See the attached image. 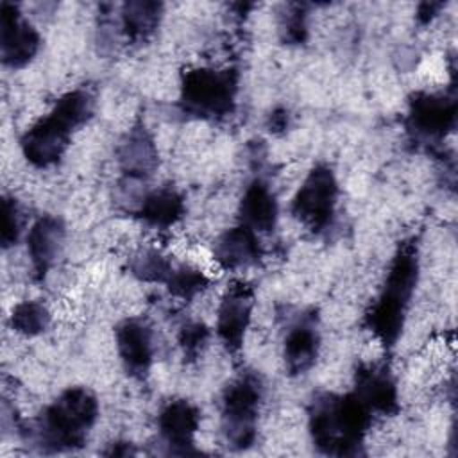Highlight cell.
Listing matches in <instances>:
<instances>
[{"mask_svg": "<svg viewBox=\"0 0 458 458\" xmlns=\"http://www.w3.org/2000/svg\"><path fill=\"white\" fill-rule=\"evenodd\" d=\"M116 347L125 370L143 376L152 363V331L141 318H127L116 327Z\"/></svg>", "mask_w": 458, "mask_h": 458, "instance_id": "12", "label": "cell"}, {"mask_svg": "<svg viewBox=\"0 0 458 458\" xmlns=\"http://www.w3.org/2000/svg\"><path fill=\"white\" fill-rule=\"evenodd\" d=\"M208 340V327L200 322H193V324H186L181 331L179 342L184 349V354L188 356H197L200 347L206 344Z\"/></svg>", "mask_w": 458, "mask_h": 458, "instance_id": "26", "label": "cell"}, {"mask_svg": "<svg viewBox=\"0 0 458 458\" xmlns=\"http://www.w3.org/2000/svg\"><path fill=\"white\" fill-rule=\"evenodd\" d=\"M206 277L200 270L191 268V267H179L174 268L172 276L168 277L166 284L168 290L181 299H191L193 295H197L204 286H206Z\"/></svg>", "mask_w": 458, "mask_h": 458, "instance_id": "23", "label": "cell"}, {"mask_svg": "<svg viewBox=\"0 0 458 458\" xmlns=\"http://www.w3.org/2000/svg\"><path fill=\"white\" fill-rule=\"evenodd\" d=\"M456 116V102L445 95L419 93L413 97L408 113V125L419 136L438 138L453 125Z\"/></svg>", "mask_w": 458, "mask_h": 458, "instance_id": "11", "label": "cell"}, {"mask_svg": "<svg viewBox=\"0 0 458 458\" xmlns=\"http://www.w3.org/2000/svg\"><path fill=\"white\" fill-rule=\"evenodd\" d=\"M91 111L93 98L88 91L73 89L63 95L52 111L21 136L25 159L38 168L57 163L68 148L72 134L88 122Z\"/></svg>", "mask_w": 458, "mask_h": 458, "instance_id": "3", "label": "cell"}, {"mask_svg": "<svg viewBox=\"0 0 458 458\" xmlns=\"http://www.w3.org/2000/svg\"><path fill=\"white\" fill-rule=\"evenodd\" d=\"M283 38L288 43H302L306 38V14L301 5H293L284 16Z\"/></svg>", "mask_w": 458, "mask_h": 458, "instance_id": "25", "label": "cell"}, {"mask_svg": "<svg viewBox=\"0 0 458 458\" xmlns=\"http://www.w3.org/2000/svg\"><path fill=\"white\" fill-rule=\"evenodd\" d=\"M215 259L222 268L236 270L249 265H254L261 258V247L258 233L240 224L225 231L215 243L213 249Z\"/></svg>", "mask_w": 458, "mask_h": 458, "instance_id": "15", "label": "cell"}, {"mask_svg": "<svg viewBox=\"0 0 458 458\" xmlns=\"http://www.w3.org/2000/svg\"><path fill=\"white\" fill-rule=\"evenodd\" d=\"M252 306V290L243 283L233 284L220 302L216 317V333L231 352L240 351L243 344V335L250 322Z\"/></svg>", "mask_w": 458, "mask_h": 458, "instance_id": "9", "label": "cell"}, {"mask_svg": "<svg viewBox=\"0 0 458 458\" xmlns=\"http://www.w3.org/2000/svg\"><path fill=\"white\" fill-rule=\"evenodd\" d=\"M161 16V4L156 2H129L123 7L122 25L129 39L140 41L150 36Z\"/></svg>", "mask_w": 458, "mask_h": 458, "instance_id": "20", "label": "cell"}, {"mask_svg": "<svg viewBox=\"0 0 458 458\" xmlns=\"http://www.w3.org/2000/svg\"><path fill=\"white\" fill-rule=\"evenodd\" d=\"M261 395V381L250 372L240 376L225 388L222 397V433L233 449L252 445Z\"/></svg>", "mask_w": 458, "mask_h": 458, "instance_id": "6", "label": "cell"}, {"mask_svg": "<svg viewBox=\"0 0 458 458\" xmlns=\"http://www.w3.org/2000/svg\"><path fill=\"white\" fill-rule=\"evenodd\" d=\"M286 123H288L286 111L279 109V111H274V114H270V131H281L286 127Z\"/></svg>", "mask_w": 458, "mask_h": 458, "instance_id": "27", "label": "cell"}, {"mask_svg": "<svg viewBox=\"0 0 458 458\" xmlns=\"http://www.w3.org/2000/svg\"><path fill=\"white\" fill-rule=\"evenodd\" d=\"M97 415L98 403L88 388H68L29 428V438L43 453L77 449L86 442Z\"/></svg>", "mask_w": 458, "mask_h": 458, "instance_id": "2", "label": "cell"}, {"mask_svg": "<svg viewBox=\"0 0 458 458\" xmlns=\"http://www.w3.org/2000/svg\"><path fill=\"white\" fill-rule=\"evenodd\" d=\"M238 75L234 70L195 68L186 72L181 86V106L200 118H222L234 107Z\"/></svg>", "mask_w": 458, "mask_h": 458, "instance_id": "5", "label": "cell"}, {"mask_svg": "<svg viewBox=\"0 0 458 458\" xmlns=\"http://www.w3.org/2000/svg\"><path fill=\"white\" fill-rule=\"evenodd\" d=\"M120 166L129 177H145L157 166V150L145 127H134L120 147Z\"/></svg>", "mask_w": 458, "mask_h": 458, "instance_id": "18", "label": "cell"}, {"mask_svg": "<svg viewBox=\"0 0 458 458\" xmlns=\"http://www.w3.org/2000/svg\"><path fill=\"white\" fill-rule=\"evenodd\" d=\"M354 394L361 403L377 413H392L397 410V388L385 367L365 365L356 372Z\"/></svg>", "mask_w": 458, "mask_h": 458, "instance_id": "14", "label": "cell"}, {"mask_svg": "<svg viewBox=\"0 0 458 458\" xmlns=\"http://www.w3.org/2000/svg\"><path fill=\"white\" fill-rule=\"evenodd\" d=\"M131 270L141 281L152 283H166L174 272L172 263L156 250H145L143 254L136 256L131 263Z\"/></svg>", "mask_w": 458, "mask_h": 458, "instance_id": "22", "label": "cell"}, {"mask_svg": "<svg viewBox=\"0 0 458 458\" xmlns=\"http://www.w3.org/2000/svg\"><path fill=\"white\" fill-rule=\"evenodd\" d=\"M64 242V225L55 216H41L27 234V254L32 263V270L38 277H43L54 265Z\"/></svg>", "mask_w": 458, "mask_h": 458, "instance_id": "13", "label": "cell"}, {"mask_svg": "<svg viewBox=\"0 0 458 458\" xmlns=\"http://www.w3.org/2000/svg\"><path fill=\"white\" fill-rule=\"evenodd\" d=\"M338 182L329 166H315L301 184L292 202L293 216L311 231L326 229L335 215Z\"/></svg>", "mask_w": 458, "mask_h": 458, "instance_id": "7", "label": "cell"}, {"mask_svg": "<svg viewBox=\"0 0 458 458\" xmlns=\"http://www.w3.org/2000/svg\"><path fill=\"white\" fill-rule=\"evenodd\" d=\"M372 411L352 392L345 395L322 394L310 406V435L324 454H358Z\"/></svg>", "mask_w": 458, "mask_h": 458, "instance_id": "1", "label": "cell"}, {"mask_svg": "<svg viewBox=\"0 0 458 458\" xmlns=\"http://www.w3.org/2000/svg\"><path fill=\"white\" fill-rule=\"evenodd\" d=\"M50 313L36 301H23L13 308L11 326L16 333L25 336H36L48 327Z\"/></svg>", "mask_w": 458, "mask_h": 458, "instance_id": "21", "label": "cell"}, {"mask_svg": "<svg viewBox=\"0 0 458 458\" xmlns=\"http://www.w3.org/2000/svg\"><path fill=\"white\" fill-rule=\"evenodd\" d=\"M184 213L182 197L172 188H159L143 197L138 215L140 218L152 227L166 229L181 220Z\"/></svg>", "mask_w": 458, "mask_h": 458, "instance_id": "19", "label": "cell"}, {"mask_svg": "<svg viewBox=\"0 0 458 458\" xmlns=\"http://www.w3.org/2000/svg\"><path fill=\"white\" fill-rule=\"evenodd\" d=\"M240 220L254 233H268L277 220V202L267 182L252 181L240 202Z\"/></svg>", "mask_w": 458, "mask_h": 458, "instance_id": "17", "label": "cell"}, {"mask_svg": "<svg viewBox=\"0 0 458 458\" xmlns=\"http://www.w3.org/2000/svg\"><path fill=\"white\" fill-rule=\"evenodd\" d=\"M417 272L419 265L413 245H403L390 265L383 292L367 315L370 331L386 347L395 344L403 329L406 308L415 290Z\"/></svg>", "mask_w": 458, "mask_h": 458, "instance_id": "4", "label": "cell"}, {"mask_svg": "<svg viewBox=\"0 0 458 458\" xmlns=\"http://www.w3.org/2000/svg\"><path fill=\"white\" fill-rule=\"evenodd\" d=\"M318 331L313 315H302L284 338V363L290 374L306 372L318 354Z\"/></svg>", "mask_w": 458, "mask_h": 458, "instance_id": "16", "label": "cell"}, {"mask_svg": "<svg viewBox=\"0 0 458 458\" xmlns=\"http://www.w3.org/2000/svg\"><path fill=\"white\" fill-rule=\"evenodd\" d=\"M39 50V34L23 18L14 4L4 2L0 9V54L9 68L25 66Z\"/></svg>", "mask_w": 458, "mask_h": 458, "instance_id": "8", "label": "cell"}, {"mask_svg": "<svg viewBox=\"0 0 458 458\" xmlns=\"http://www.w3.org/2000/svg\"><path fill=\"white\" fill-rule=\"evenodd\" d=\"M159 435L174 454H190L195 453V433L199 428V411L197 408L184 401H170L157 417Z\"/></svg>", "mask_w": 458, "mask_h": 458, "instance_id": "10", "label": "cell"}, {"mask_svg": "<svg viewBox=\"0 0 458 458\" xmlns=\"http://www.w3.org/2000/svg\"><path fill=\"white\" fill-rule=\"evenodd\" d=\"M21 227V215L18 204L11 197H4L2 200V247L9 249L18 242Z\"/></svg>", "mask_w": 458, "mask_h": 458, "instance_id": "24", "label": "cell"}]
</instances>
